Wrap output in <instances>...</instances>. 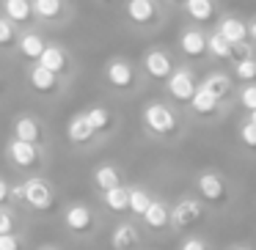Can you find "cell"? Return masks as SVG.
I'll return each mask as SVG.
<instances>
[{
  "mask_svg": "<svg viewBox=\"0 0 256 250\" xmlns=\"http://www.w3.org/2000/svg\"><path fill=\"white\" fill-rule=\"evenodd\" d=\"M22 187H25V204L28 206H34V209H50L52 206V184L47 179L34 176Z\"/></svg>",
  "mask_w": 256,
  "mask_h": 250,
  "instance_id": "2e32d148",
  "label": "cell"
},
{
  "mask_svg": "<svg viewBox=\"0 0 256 250\" xmlns=\"http://www.w3.org/2000/svg\"><path fill=\"white\" fill-rule=\"evenodd\" d=\"M179 63H182V58L176 55V50H171L166 44H152L144 50L138 66H140V74H144L146 83H154L162 88V83L176 72Z\"/></svg>",
  "mask_w": 256,
  "mask_h": 250,
  "instance_id": "5b68a950",
  "label": "cell"
},
{
  "mask_svg": "<svg viewBox=\"0 0 256 250\" xmlns=\"http://www.w3.org/2000/svg\"><path fill=\"white\" fill-rule=\"evenodd\" d=\"M0 83H3V74H0Z\"/></svg>",
  "mask_w": 256,
  "mask_h": 250,
  "instance_id": "7bdbcfd3",
  "label": "cell"
},
{
  "mask_svg": "<svg viewBox=\"0 0 256 250\" xmlns=\"http://www.w3.org/2000/svg\"><path fill=\"white\" fill-rule=\"evenodd\" d=\"M86 116H88V121H91V127H94L96 138H108V135H110L113 129L118 127L116 113H113L110 107H105V105H94V107H88V110H86Z\"/></svg>",
  "mask_w": 256,
  "mask_h": 250,
  "instance_id": "d6986e66",
  "label": "cell"
},
{
  "mask_svg": "<svg viewBox=\"0 0 256 250\" xmlns=\"http://www.w3.org/2000/svg\"><path fill=\"white\" fill-rule=\"evenodd\" d=\"M201 88L210 91V94H212V96H218V99L232 102V105H234V94H237V80L232 77L228 66H215V69H210V72L201 74ZM234 107H237V105H234Z\"/></svg>",
  "mask_w": 256,
  "mask_h": 250,
  "instance_id": "8fae6325",
  "label": "cell"
},
{
  "mask_svg": "<svg viewBox=\"0 0 256 250\" xmlns=\"http://www.w3.org/2000/svg\"><path fill=\"white\" fill-rule=\"evenodd\" d=\"M206 61L223 63V66L234 61V44L218 28H210V33H206Z\"/></svg>",
  "mask_w": 256,
  "mask_h": 250,
  "instance_id": "9a60e30c",
  "label": "cell"
},
{
  "mask_svg": "<svg viewBox=\"0 0 256 250\" xmlns=\"http://www.w3.org/2000/svg\"><path fill=\"white\" fill-rule=\"evenodd\" d=\"M193 193L210 206L212 215L232 212L237 204V187L220 168H201L193 176Z\"/></svg>",
  "mask_w": 256,
  "mask_h": 250,
  "instance_id": "7a4b0ae2",
  "label": "cell"
},
{
  "mask_svg": "<svg viewBox=\"0 0 256 250\" xmlns=\"http://www.w3.org/2000/svg\"><path fill=\"white\" fill-rule=\"evenodd\" d=\"M210 217H212L210 206H206L196 193H182L179 198L171 201V228H174V234L201 231Z\"/></svg>",
  "mask_w": 256,
  "mask_h": 250,
  "instance_id": "3957f363",
  "label": "cell"
},
{
  "mask_svg": "<svg viewBox=\"0 0 256 250\" xmlns=\"http://www.w3.org/2000/svg\"><path fill=\"white\" fill-rule=\"evenodd\" d=\"M12 160L17 162L20 168H30L36 160H39V151H36V143H25V140H17L14 138L12 149H8Z\"/></svg>",
  "mask_w": 256,
  "mask_h": 250,
  "instance_id": "4316f807",
  "label": "cell"
},
{
  "mask_svg": "<svg viewBox=\"0 0 256 250\" xmlns=\"http://www.w3.org/2000/svg\"><path fill=\"white\" fill-rule=\"evenodd\" d=\"M234 105L242 113L256 110V83H242L237 85V94H234Z\"/></svg>",
  "mask_w": 256,
  "mask_h": 250,
  "instance_id": "f546056e",
  "label": "cell"
},
{
  "mask_svg": "<svg viewBox=\"0 0 256 250\" xmlns=\"http://www.w3.org/2000/svg\"><path fill=\"white\" fill-rule=\"evenodd\" d=\"M30 85H34L39 94H56L58 91V74L50 72V69H44L42 63H36V66L30 69Z\"/></svg>",
  "mask_w": 256,
  "mask_h": 250,
  "instance_id": "d4e9b609",
  "label": "cell"
},
{
  "mask_svg": "<svg viewBox=\"0 0 256 250\" xmlns=\"http://www.w3.org/2000/svg\"><path fill=\"white\" fill-rule=\"evenodd\" d=\"M44 39H42L39 33H25L22 39H20V50H22L25 58H30V61H39L42 52H44Z\"/></svg>",
  "mask_w": 256,
  "mask_h": 250,
  "instance_id": "4dcf8cb0",
  "label": "cell"
},
{
  "mask_svg": "<svg viewBox=\"0 0 256 250\" xmlns=\"http://www.w3.org/2000/svg\"><path fill=\"white\" fill-rule=\"evenodd\" d=\"M39 250H58V248H52V245H44V248H39Z\"/></svg>",
  "mask_w": 256,
  "mask_h": 250,
  "instance_id": "b9f144b4",
  "label": "cell"
},
{
  "mask_svg": "<svg viewBox=\"0 0 256 250\" xmlns=\"http://www.w3.org/2000/svg\"><path fill=\"white\" fill-rule=\"evenodd\" d=\"M182 14H184V22L201 25V28L210 30L223 17V6H220V0H184Z\"/></svg>",
  "mask_w": 256,
  "mask_h": 250,
  "instance_id": "30bf717a",
  "label": "cell"
},
{
  "mask_svg": "<svg viewBox=\"0 0 256 250\" xmlns=\"http://www.w3.org/2000/svg\"><path fill=\"white\" fill-rule=\"evenodd\" d=\"M215 28L220 30V33L226 36L232 44H242V41H250V39H248V19L240 17V14H234V11H223V17L218 19Z\"/></svg>",
  "mask_w": 256,
  "mask_h": 250,
  "instance_id": "e0dca14e",
  "label": "cell"
},
{
  "mask_svg": "<svg viewBox=\"0 0 256 250\" xmlns=\"http://www.w3.org/2000/svg\"><path fill=\"white\" fill-rule=\"evenodd\" d=\"M0 250H20V239L14 234H0Z\"/></svg>",
  "mask_w": 256,
  "mask_h": 250,
  "instance_id": "e575fe53",
  "label": "cell"
},
{
  "mask_svg": "<svg viewBox=\"0 0 256 250\" xmlns=\"http://www.w3.org/2000/svg\"><path fill=\"white\" fill-rule=\"evenodd\" d=\"M234 143H237V149L242 151L245 157H250V160H256V124L250 121V118H240L237 127H234Z\"/></svg>",
  "mask_w": 256,
  "mask_h": 250,
  "instance_id": "ffe728a7",
  "label": "cell"
},
{
  "mask_svg": "<svg viewBox=\"0 0 256 250\" xmlns=\"http://www.w3.org/2000/svg\"><path fill=\"white\" fill-rule=\"evenodd\" d=\"M171 8L166 0H124V19L138 33H154L168 22Z\"/></svg>",
  "mask_w": 256,
  "mask_h": 250,
  "instance_id": "277c9868",
  "label": "cell"
},
{
  "mask_svg": "<svg viewBox=\"0 0 256 250\" xmlns=\"http://www.w3.org/2000/svg\"><path fill=\"white\" fill-rule=\"evenodd\" d=\"M140 226L149 234H174V228H171V201L157 195V198L152 201V206L146 209V215L140 217Z\"/></svg>",
  "mask_w": 256,
  "mask_h": 250,
  "instance_id": "5bb4252c",
  "label": "cell"
},
{
  "mask_svg": "<svg viewBox=\"0 0 256 250\" xmlns=\"http://www.w3.org/2000/svg\"><path fill=\"white\" fill-rule=\"evenodd\" d=\"M94 187L100 190V193H105V190H113L118 187V184H124V173L118 165H113V162H102L100 168L94 171Z\"/></svg>",
  "mask_w": 256,
  "mask_h": 250,
  "instance_id": "603a6c76",
  "label": "cell"
},
{
  "mask_svg": "<svg viewBox=\"0 0 256 250\" xmlns=\"http://www.w3.org/2000/svg\"><path fill=\"white\" fill-rule=\"evenodd\" d=\"M140 245H144V226H140V220L130 217V220H122L113 226V231H110L113 250H138Z\"/></svg>",
  "mask_w": 256,
  "mask_h": 250,
  "instance_id": "4fadbf2b",
  "label": "cell"
},
{
  "mask_svg": "<svg viewBox=\"0 0 256 250\" xmlns=\"http://www.w3.org/2000/svg\"><path fill=\"white\" fill-rule=\"evenodd\" d=\"M102 77H105L108 88L116 91V94L122 96H130V94H138L140 85L146 83L144 74H140V66L138 63H132L130 58H110V61L105 63V69H102Z\"/></svg>",
  "mask_w": 256,
  "mask_h": 250,
  "instance_id": "52a82bcc",
  "label": "cell"
},
{
  "mask_svg": "<svg viewBox=\"0 0 256 250\" xmlns=\"http://www.w3.org/2000/svg\"><path fill=\"white\" fill-rule=\"evenodd\" d=\"M140 127H144L146 138L154 140V143H162V146L182 143L190 132V121L184 116V110L176 102L168 99V96L149 99L140 107Z\"/></svg>",
  "mask_w": 256,
  "mask_h": 250,
  "instance_id": "6da1fadb",
  "label": "cell"
},
{
  "mask_svg": "<svg viewBox=\"0 0 256 250\" xmlns=\"http://www.w3.org/2000/svg\"><path fill=\"white\" fill-rule=\"evenodd\" d=\"M6 198H12V187H8V184L3 182V179H0V204H3Z\"/></svg>",
  "mask_w": 256,
  "mask_h": 250,
  "instance_id": "f35d334b",
  "label": "cell"
},
{
  "mask_svg": "<svg viewBox=\"0 0 256 250\" xmlns=\"http://www.w3.org/2000/svg\"><path fill=\"white\" fill-rule=\"evenodd\" d=\"M14 138H17V140H25V143H36V140L42 138L39 121H36V118H30V116L17 118V124H14Z\"/></svg>",
  "mask_w": 256,
  "mask_h": 250,
  "instance_id": "83f0119b",
  "label": "cell"
},
{
  "mask_svg": "<svg viewBox=\"0 0 256 250\" xmlns=\"http://www.w3.org/2000/svg\"><path fill=\"white\" fill-rule=\"evenodd\" d=\"M201 88V74L196 72L193 63H179L176 72L162 83V96H168L171 102H176L179 107H184L196 96V91Z\"/></svg>",
  "mask_w": 256,
  "mask_h": 250,
  "instance_id": "ba28073f",
  "label": "cell"
},
{
  "mask_svg": "<svg viewBox=\"0 0 256 250\" xmlns=\"http://www.w3.org/2000/svg\"><path fill=\"white\" fill-rule=\"evenodd\" d=\"M228 72H232L234 80H237V85L256 83V55H250V58H234V61L228 63Z\"/></svg>",
  "mask_w": 256,
  "mask_h": 250,
  "instance_id": "484cf974",
  "label": "cell"
},
{
  "mask_svg": "<svg viewBox=\"0 0 256 250\" xmlns=\"http://www.w3.org/2000/svg\"><path fill=\"white\" fill-rule=\"evenodd\" d=\"M157 195L152 193L146 184H130V217H135V220H140V217L146 215V209L152 206V201H154Z\"/></svg>",
  "mask_w": 256,
  "mask_h": 250,
  "instance_id": "7402d4cb",
  "label": "cell"
},
{
  "mask_svg": "<svg viewBox=\"0 0 256 250\" xmlns=\"http://www.w3.org/2000/svg\"><path fill=\"white\" fill-rule=\"evenodd\" d=\"M36 63H42L44 69H50V72H56L58 77H61V74L69 69V52L64 50V47H58V44H47L44 52H42V58Z\"/></svg>",
  "mask_w": 256,
  "mask_h": 250,
  "instance_id": "cb8c5ba5",
  "label": "cell"
},
{
  "mask_svg": "<svg viewBox=\"0 0 256 250\" xmlns=\"http://www.w3.org/2000/svg\"><path fill=\"white\" fill-rule=\"evenodd\" d=\"M248 39H250V44L256 47V14L248 17Z\"/></svg>",
  "mask_w": 256,
  "mask_h": 250,
  "instance_id": "8d00e7d4",
  "label": "cell"
},
{
  "mask_svg": "<svg viewBox=\"0 0 256 250\" xmlns=\"http://www.w3.org/2000/svg\"><path fill=\"white\" fill-rule=\"evenodd\" d=\"M206 33L210 30L201 28V25L184 22L176 36V55L184 63H193V66L198 61H206Z\"/></svg>",
  "mask_w": 256,
  "mask_h": 250,
  "instance_id": "9c48e42d",
  "label": "cell"
},
{
  "mask_svg": "<svg viewBox=\"0 0 256 250\" xmlns=\"http://www.w3.org/2000/svg\"><path fill=\"white\" fill-rule=\"evenodd\" d=\"M184 116H188L190 124H201V127H218L220 121H226V116L234 110L232 102H223L218 96H212L210 91L198 88L196 96L182 107Z\"/></svg>",
  "mask_w": 256,
  "mask_h": 250,
  "instance_id": "8992f818",
  "label": "cell"
},
{
  "mask_svg": "<svg viewBox=\"0 0 256 250\" xmlns=\"http://www.w3.org/2000/svg\"><path fill=\"white\" fill-rule=\"evenodd\" d=\"M14 39V28L8 19H0V44H12Z\"/></svg>",
  "mask_w": 256,
  "mask_h": 250,
  "instance_id": "836d02e7",
  "label": "cell"
},
{
  "mask_svg": "<svg viewBox=\"0 0 256 250\" xmlns=\"http://www.w3.org/2000/svg\"><path fill=\"white\" fill-rule=\"evenodd\" d=\"M176 250H218V248L210 242V237H204L201 231H193V234H182Z\"/></svg>",
  "mask_w": 256,
  "mask_h": 250,
  "instance_id": "1f68e13d",
  "label": "cell"
},
{
  "mask_svg": "<svg viewBox=\"0 0 256 250\" xmlns=\"http://www.w3.org/2000/svg\"><path fill=\"white\" fill-rule=\"evenodd\" d=\"M64 226L72 234H78V237H88V234L96 231L100 217H96V212L91 209L88 204H72L64 212Z\"/></svg>",
  "mask_w": 256,
  "mask_h": 250,
  "instance_id": "7c38bea8",
  "label": "cell"
},
{
  "mask_svg": "<svg viewBox=\"0 0 256 250\" xmlns=\"http://www.w3.org/2000/svg\"><path fill=\"white\" fill-rule=\"evenodd\" d=\"M245 118H250V121L256 124V110H250V113H245Z\"/></svg>",
  "mask_w": 256,
  "mask_h": 250,
  "instance_id": "60d3db41",
  "label": "cell"
},
{
  "mask_svg": "<svg viewBox=\"0 0 256 250\" xmlns=\"http://www.w3.org/2000/svg\"><path fill=\"white\" fill-rule=\"evenodd\" d=\"M223 250H256V245H250V242H228Z\"/></svg>",
  "mask_w": 256,
  "mask_h": 250,
  "instance_id": "74e56055",
  "label": "cell"
},
{
  "mask_svg": "<svg viewBox=\"0 0 256 250\" xmlns=\"http://www.w3.org/2000/svg\"><path fill=\"white\" fill-rule=\"evenodd\" d=\"M66 138H69V143H74V146H91V143H96V140H100L86 113H78V116L69 118Z\"/></svg>",
  "mask_w": 256,
  "mask_h": 250,
  "instance_id": "ac0fdd59",
  "label": "cell"
},
{
  "mask_svg": "<svg viewBox=\"0 0 256 250\" xmlns=\"http://www.w3.org/2000/svg\"><path fill=\"white\" fill-rule=\"evenodd\" d=\"M12 228H14V220H12V215L0 209V234H12Z\"/></svg>",
  "mask_w": 256,
  "mask_h": 250,
  "instance_id": "d590c367",
  "label": "cell"
},
{
  "mask_svg": "<svg viewBox=\"0 0 256 250\" xmlns=\"http://www.w3.org/2000/svg\"><path fill=\"white\" fill-rule=\"evenodd\" d=\"M3 8H6L12 22H28L34 14V0H6Z\"/></svg>",
  "mask_w": 256,
  "mask_h": 250,
  "instance_id": "f1b7e54d",
  "label": "cell"
},
{
  "mask_svg": "<svg viewBox=\"0 0 256 250\" xmlns=\"http://www.w3.org/2000/svg\"><path fill=\"white\" fill-rule=\"evenodd\" d=\"M66 8L64 0H34V14H39L42 19H58Z\"/></svg>",
  "mask_w": 256,
  "mask_h": 250,
  "instance_id": "d6a6232c",
  "label": "cell"
},
{
  "mask_svg": "<svg viewBox=\"0 0 256 250\" xmlns=\"http://www.w3.org/2000/svg\"><path fill=\"white\" fill-rule=\"evenodd\" d=\"M100 201L108 212L113 215H130V184H118L113 190L100 193Z\"/></svg>",
  "mask_w": 256,
  "mask_h": 250,
  "instance_id": "44dd1931",
  "label": "cell"
},
{
  "mask_svg": "<svg viewBox=\"0 0 256 250\" xmlns=\"http://www.w3.org/2000/svg\"><path fill=\"white\" fill-rule=\"evenodd\" d=\"M166 6L174 11V8H182V6H184V0H166Z\"/></svg>",
  "mask_w": 256,
  "mask_h": 250,
  "instance_id": "ab89813d",
  "label": "cell"
}]
</instances>
